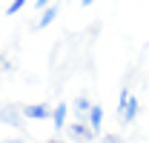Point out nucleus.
I'll return each instance as SVG.
<instances>
[{"label": "nucleus", "instance_id": "obj_6", "mask_svg": "<svg viewBox=\"0 0 149 143\" xmlns=\"http://www.w3.org/2000/svg\"><path fill=\"white\" fill-rule=\"evenodd\" d=\"M66 115H69V106H66V103H57V106L52 109V123H55L57 132L66 129Z\"/></svg>", "mask_w": 149, "mask_h": 143}, {"label": "nucleus", "instance_id": "obj_3", "mask_svg": "<svg viewBox=\"0 0 149 143\" xmlns=\"http://www.w3.org/2000/svg\"><path fill=\"white\" fill-rule=\"evenodd\" d=\"M0 123L20 129V126H23V112H17L15 106H0Z\"/></svg>", "mask_w": 149, "mask_h": 143}, {"label": "nucleus", "instance_id": "obj_11", "mask_svg": "<svg viewBox=\"0 0 149 143\" xmlns=\"http://www.w3.org/2000/svg\"><path fill=\"white\" fill-rule=\"evenodd\" d=\"M35 9H40V12H46V9H49V3H46V0H37V3H35Z\"/></svg>", "mask_w": 149, "mask_h": 143}, {"label": "nucleus", "instance_id": "obj_13", "mask_svg": "<svg viewBox=\"0 0 149 143\" xmlns=\"http://www.w3.org/2000/svg\"><path fill=\"white\" fill-rule=\"evenodd\" d=\"M3 66H6V57H3V54H0V72H3Z\"/></svg>", "mask_w": 149, "mask_h": 143}, {"label": "nucleus", "instance_id": "obj_8", "mask_svg": "<svg viewBox=\"0 0 149 143\" xmlns=\"http://www.w3.org/2000/svg\"><path fill=\"white\" fill-rule=\"evenodd\" d=\"M95 103L86 97V94H80V97H74V115L77 117H83V115H89V109H92Z\"/></svg>", "mask_w": 149, "mask_h": 143}, {"label": "nucleus", "instance_id": "obj_10", "mask_svg": "<svg viewBox=\"0 0 149 143\" xmlns=\"http://www.w3.org/2000/svg\"><path fill=\"white\" fill-rule=\"evenodd\" d=\"M103 143H123L120 135H103Z\"/></svg>", "mask_w": 149, "mask_h": 143}, {"label": "nucleus", "instance_id": "obj_12", "mask_svg": "<svg viewBox=\"0 0 149 143\" xmlns=\"http://www.w3.org/2000/svg\"><path fill=\"white\" fill-rule=\"evenodd\" d=\"M6 143H26V140H20V137H9Z\"/></svg>", "mask_w": 149, "mask_h": 143}, {"label": "nucleus", "instance_id": "obj_9", "mask_svg": "<svg viewBox=\"0 0 149 143\" xmlns=\"http://www.w3.org/2000/svg\"><path fill=\"white\" fill-rule=\"evenodd\" d=\"M23 6H26L23 0H15V3H9V9H6V15H17V12L23 9Z\"/></svg>", "mask_w": 149, "mask_h": 143}, {"label": "nucleus", "instance_id": "obj_4", "mask_svg": "<svg viewBox=\"0 0 149 143\" xmlns=\"http://www.w3.org/2000/svg\"><path fill=\"white\" fill-rule=\"evenodd\" d=\"M138 112H141V103H138V97H129V103H126V109L118 115V120H120V126H129L135 117H138Z\"/></svg>", "mask_w": 149, "mask_h": 143}, {"label": "nucleus", "instance_id": "obj_14", "mask_svg": "<svg viewBox=\"0 0 149 143\" xmlns=\"http://www.w3.org/2000/svg\"><path fill=\"white\" fill-rule=\"evenodd\" d=\"M46 143H63V140H57V137H52V140H46Z\"/></svg>", "mask_w": 149, "mask_h": 143}, {"label": "nucleus", "instance_id": "obj_7", "mask_svg": "<svg viewBox=\"0 0 149 143\" xmlns=\"http://www.w3.org/2000/svg\"><path fill=\"white\" fill-rule=\"evenodd\" d=\"M57 9H60V6H57V3H52V6H49V9H46V12L40 15V20L35 23V29H46V26H49V23L57 17Z\"/></svg>", "mask_w": 149, "mask_h": 143}, {"label": "nucleus", "instance_id": "obj_5", "mask_svg": "<svg viewBox=\"0 0 149 143\" xmlns=\"http://www.w3.org/2000/svg\"><path fill=\"white\" fill-rule=\"evenodd\" d=\"M86 123H89V129H92V132H97V135H100V126H103V106H100V103H95V106L89 109Z\"/></svg>", "mask_w": 149, "mask_h": 143}, {"label": "nucleus", "instance_id": "obj_2", "mask_svg": "<svg viewBox=\"0 0 149 143\" xmlns=\"http://www.w3.org/2000/svg\"><path fill=\"white\" fill-rule=\"evenodd\" d=\"M20 112L29 120H52V106H46V103H26Z\"/></svg>", "mask_w": 149, "mask_h": 143}, {"label": "nucleus", "instance_id": "obj_1", "mask_svg": "<svg viewBox=\"0 0 149 143\" xmlns=\"http://www.w3.org/2000/svg\"><path fill=\"white\" fill-rule=\"evenodd\" d=\"M69 137H72L74 143H92L95 140V132L89 129V123H83V120H74V123H69Z\"/></svg>", "mask_w": 149, "mask_h": 143}]
</instances>
